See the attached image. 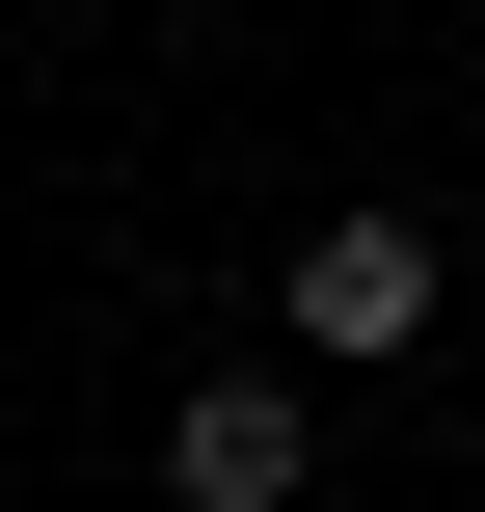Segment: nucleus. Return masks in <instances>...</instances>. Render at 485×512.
<instances>
[{
	"label": "nucleus",
	"instance_id": "obj_2",
	"mask_svg": "<svg viewBox=\"0 0 485 512\" xmlns=\"http://www.w3.org/2000/svg\"><path fill=\"white\" fill-rule=\"evenodd\" d=\"M162 486H189V512H297V405H270V378H216V405L162 432Z\"/></svg>",
	"mask_w": 485,
	"mask_h": 512
},
{
	"label": "nucleus",
	"instance_id": "obj_1",
	"mask_svg": "<svg viewBox=\"0 0 485 512\" xmlns=\"http://www.w3.org/2000/svg\"><path fill=\"white\" fill-rule=\"evenodd\" d=\"M297 351H432V243L405 216H324L297 243Z\"/></svg>",
	"mask_w": 485,
	"mask_h": 512
}]
</instances>
